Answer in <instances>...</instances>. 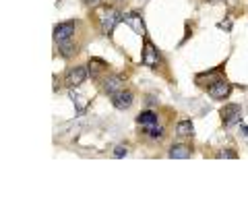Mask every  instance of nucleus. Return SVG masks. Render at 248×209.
I'll return each instance as SVG.
<instances>
[{
    "instance_id": "f257e3e1",
    "label": "nucleus",
    "mask_w": 248,
    "mask_h": 209,
    "mask_svg": "<svg viewBox=\"0 0 248 209\" xmlns=\"http://www.w3.org/2000/svg\"><path fill=\"white\" fill-rule=\"evenodd\" d=\"M219 116H221L223 127H232V125H236V122H240V116H242V108H240L238 104H228V106L221 108Z\"/></svg>"
},
{
    "instance_id": "f03ea898",
    "label": "nucleus",
    "mask_w": 248,
    "mask_h": 209,
    "mask_svg": "<svg viewBox=\"0 0 248 209\" xmlns=\"http://www.w3.org/2000/svg\"><path fill=\"white\" fill-rule=\"evenodd\" d=\"M122 19H124V17H122L118 11L108 9V11L102 15V32H104V35H112V33H114V27L118 25Z\"/></svg>"
},
{
    "instance_id": "7ed1b4c3",
    "label": "nucleus",
    "mask_w": 248,
    "mask_h": 209,
    "mask_svg": "<svg viewBox=\"0 0 248 209\" xmlns=\"http://www.w3.org/2000/svg\"><path fill=\"white\" fill-rule=\"evenodd\" d=\"M112 97V104H114V108L116 110H128L130 106H133V99H135V96H133V91H128V89H120V91H116L114 96H110Z\"/></svg>"
},
{
    "instance_id": "20e7f679",
    "label": "nucleus",
    "mask_w": 248,
    "mask_h": 209,
    "mask_svg": "<svg viewBox=\"0 0 248 209\" xmlns=\"http://www.w3.org/2000/svg\"><path fill=\"white\" fill-rule=\"evenodd\" d=\"M75 21H66V23H58L56 27H54V40H56V44L60 42H66V40H71V37L75 35Z\"/></svg>"
},
{
    "instance_id": "39448f33",
    "label": "nucleus",
    "mask_w": 248,
    "mask_h": 209,
    "mask_svg": "<svg viewBox=\"0 0 248 209\" xmlns=\"http://www.w3.org/2000/svg\"><path fill=\"white\" fill-rule=\"evenodd\" d=\"M87 66H75V68H71V71L66 73V85L71 89H75V87H79V85H83L85 83V79H87Z\"/></svg>"
},
{
    "instance_id": "423d86ee",
    "label": "nucleus",
    "mask_w": 248,
    "mask_h": 209,
    "mask_svg": "<svg viewBox=\"0 0 248 209\" xmlns=\"http://www.w3.org/2000/svg\"><path fill=\"white\" fill-rule=\"evenodd\" d=\"M232 94V85L228 81H215L209 85V96L213 99H228Z\"/></svg>"
},
{
    "instance_id": "0eeeda50",
    "label": "nucleus",
    "mask_w": 248,
    "mask_h": 209,
    "mask_svg": "<svg viewBox=\"0 0 248 209\" xmlns=\"http://www.w3.org/2000/svg\"><path fill=\"white\" fill-rule=\"evenodd\" d=\"M141 63L145 64V66H157V63H159V56H157V50L153 48V44L147 40L145 37V48H143V56H141Z\"/></svg>"
},
{
    "instance_id": "6e6552de",
    "label": "nucleus",
    "mask_w": 248,
    "mask_h": 209,
    "mask_svg": "<svg viewBox=\"0 0 248 209\" xmlns=\"http://www.w3.org/2000/svg\"><path fill=\"white\" fill-rule=\"evenodd\" d=\"M120 89H122V79L120 77L112 75V77H108V79H104V91L108 96H114L116 91H120Z\"/></svg>"
},
{
    "instance_id": "1a4fd4ad",
    "label": "nucleus",
    "mask_w": 248,
    "mask_h": 209,
    "mask_svg": "<svg viewBox=\"0 0 248 209\" xmlns=\"http://www.w3.org/2000/svg\"><path fill=\"white\" fill-rule=\"evenodd\" d=\"M124 21L128 23L130 27L135 29V32L141 35V37H145L147 35V32H145V23H143V19L139 17V15H126V17H124Z\"/></svg>"
},
{
    "instance_id": "9d476101",
    "label": "nucleus",
    "mask_w": 248,
    "mask_h": 209,
    "mask_svg": "<svg viewBox=\"0 0 248 209\" xmlns=\"http://www.w3.org/2000/svg\"><path fill=\"white\" fill-rule=\"evenodd\" d=\"M170 158H172V160H186V158H190V147L188 145H172V147H170Z\"/></svg>"
},
{
    "instance_id": "9b49d317",
    "label": "nucleus",
    "mask_w": 248,
    "mask_h": 209,
    "mask_svg": "<svg viewBox=\"0 0 248 209\" xmlns=\"http://www.w3.org/2000/svg\"><path fill=\"white\" fill-rule=\"evenodd\" d=\"M176 135L178 137H192L195 135V125L190 120H180L176 125Z\"/></svg>"
},
{
    "instance_id": "f8f14e48",
    "label": "nucleus",
    "mask_w": 248,
    "mask_h": 209,
    "mask_svg": "<svg viewBox=\"0 0 248 209\" xmlns=\"http://www.w3.org/2000/svg\"><path fill=\"white\" fill-rule=\"evenodd\" d=\"M137 122L141 127H151V125H157V114L151 112V110H145L137 116Z\"/></svg>"
},
{
    "instance_id": "ddd939ff",
    "label": "nucleus",
    "mask_w": 248,
    "mask_h": 209,
    "mask_svg": "<svg viewBox=\"0 0 248 209\" xmlns=\"http://www.w3.org/2000/svg\"><path fill=\"white\" fill-rule=\"evenodd\" d=\"M58 48H60V54H62L64 58H68V56H73V54H77V48L71 44V40L60 42V44H58Z\"/></svg>"
},
{
    "instance_id": "4468645a",
    "label": "nucleus",
    "mask_w": 248,
    "mask_h": 209,
    "mask_svg": "<svg viewBox=\"0 0 248 209\" xmlns=\"http://www.w3.org/2000/svg\"><path fill=\"white\" fill-rule=\"evenodd\" d=\"M145 133L149 135V139H164V129L159 125H151V127H143Z\"/></svg>"
},
{
    "instance_id": "2eb2a0df",
    "label": "nucleus",
    "mask_w": 248,
    "mask_h": 209,
    "mask_svg": "<svg viewBox=\"0 0 248 209\" xmlns=\"http://www.w3.org/2000/svg\"><path fill=\"white\" fill-rule=\"evenodd\" d=\"M71 99L75 102V106L79 108V112H85V110H87V99H85L83 96H79V94H75V91H71Z\"/></svg>"
},
{
    "instance_id": "dca6fc26",
    "label": "nucleus",
    "mask_w": 248,
    "mask_h": 209,
    "mask_svg": "<svg viewBox=\"0 0 248 209\" xmlns=\"http://www.w3.org/2000/svg\"><path fill=\"white\" fill-rule=\"evenodd\" d=\"M126 156H128V149L124 145H118L114 149V158H126Z\"/></svg>"
},
{
    "instance_id": "f3484780",
    "label": "nucleus",
    "mask_w": 248,
    "mask_h": 209,
    "mask_svg": "<svg viewBox=\"0 0 248 209\" xmlns=\"http://www.w3.org/2000/svg\"><path fill=\"white\" fill-rule=\"evenodd\" d=\"M219 158H232V160H234V158H238V156H236V153L232 151V149H226V151L219 153Z\"/></svg>"
},
{
    "instance_id": "a211bd4d",
    "label": "nucleus",
    "mask_w": 248,
    "mask_h": 209,
    "mask_svg": "<svg viewBox=\"0 0 248 209\" xmlns=\"http://www.w3.org/2000/svg\"><path fill=\"white\" fill-rule=\"evenodd\" d=\"M99 2H102V0H85V4L87 6H97Z\"/></svg>"
},
{
    "instance_id": "6ab92c4d",
    "label": "nucleus",
    "mask_w": 248,
    "mask_h": 209,
    "mask_svg": "<svg viewBox=\"0 0 248 209\" xmlns=\"http://www.w3.org/2000/svg\"><path fill=\"white\" fill-rule=\"evenodd\" d=\"M242 130H244V135H248V127H244V129H242Z\"/></svg>"
}]
</instances>
